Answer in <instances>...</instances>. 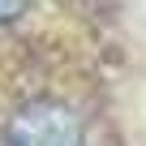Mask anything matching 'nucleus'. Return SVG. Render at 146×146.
Here are the masks:
<instances>
[{
	"label": "nucleus",
	"instance_id": "f257e3e1",
	"mask_svg": "<svg viewBox=\"0 0 146 146\" xmlns=\"http://www.w3.org/2000/svg\"><path fill=\"white\" fill-rule=\"evenodd\" d=\"M5 146H86V129L60 103H35L22 116H13Z\"/></svg>",
	"mask_w": 146,
	"mask_h": 146
},
{
	"label": "nucleus",
	"instance_id": "f03ea898",
	"mask_svg": "<svg viewBox=\"0 0 146 146\" xmlns=\"http://www.w3.org/2000/svg\"><path fill=\"white\" fill-rule=\"evenodd\" d=\"M26 9H30V0H0V22H9V17L26 13Z\"/></svg>",
	"mask_w": 146,
	"mask_h": 146
}]
</instances>
